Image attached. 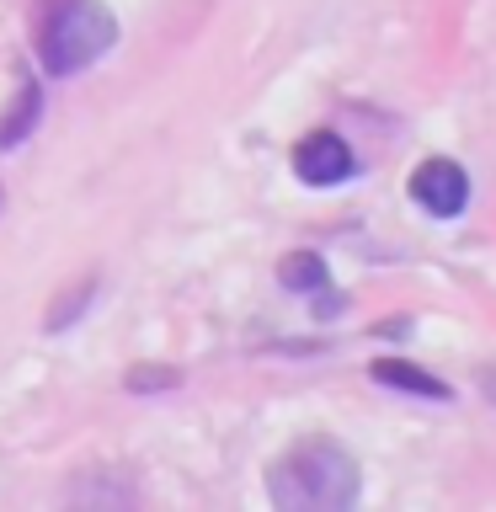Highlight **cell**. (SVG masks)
<instances>
[{
    "label": "cell",
    "mask_w": 496,
    "mask_h": 512,
    "mask_svg": "<svg viewBox=\"0 0 496 512\" xmlns=\"http://www.w3.org/2000/svg\"><path fill=\"white\" fill-rule=\"evenodd\" d=\"M486 395L496 400V374H486Z\"/></svg>",
    "instance_id": "30bf717a"
},
{
    "label": "cell",
    "mask_w": 496,
    "mask_h": 512,
    "mask_svg": "<svg viewBox=\"0 0 496 512\" xmlns=\"http://www.w3.org/2000/svg\"><path fill=\"white\" fill-rule=\"evenodd\" d=\"M363 491L358 459L336 438H299L267 470V496L283 512H347Z\"/></svg>",
    "instance_id": "6da1fadb"
},
{
    "label": "cell",
    "mask_w": 496,
    "mask_h": 512,
    "mask_svg": "<svg viewBox=\"0 0 496 512\" xmlns=\"http://www.w3.org/2000/svg\"><path fill=\"white\" fill-rule=\"evenodd\" d=\"M278 278H283V288H326V262L320 256H310V251H294L288 262L278 267Z\"/></svg>",
    "instance_id": "52a82bcc"
},
{
    "label": "cell",
    "mask_w": 496,
    "mask_h": 512,
    "mask_svg": "<svg viewBox=\"0 0 496 512\" xmlns=\"http://www.w3.org/2000/svg\"><path fill=\"white\" fill-rule=\"evenodd\" d=\"M38 112H43V86L38 80H22V107H11L6 118H0V150L22 144L32 134V123H38Z\"/></svg>",
    "instance_id": "8992f818"
},
{
    "label": "cell",
    "mask_w": 496,
    "mask_h": 512,
    "mask_svg": "<svg viewBox=\"0 0 496 512\" xmlns=\"http://www.w3.org/2000/svg\"><path fill=\"white\" fill-rule=\"evenodd\" d=\"M294 171H299L304 187H336V182H347V176L358 171V160H352V150H347L342 134L315 128L310 139L294 144Z\"/></svg>",
    "instance_id": "277c9868"
},
{
    "label": "cell",
    "mask_w": 496,
    "mask_h": 512,
    "mask_svg": "<svg viewBox=\"0 0 496 512\" xmlns=\"http://www.w3.org/2000/svg\"><path fill=\"white\" fill-rule=\"evenodd\" d=\"M379 384H390V390H406V395H427V400H448V384L432 379L427 368L416 363H400V358H379L374 368H368Z\"/></svg>",
    "instance_id": "5b68a950"
},
{
    "label": "cell",
    "mask_w": 496,
    "mask_h": 512,
    "mask_svg": "<svg viewBox=\"0 0 496 512\" xmlns=\"http://www.w3.org/2000/svg\"><path fill=\"white\" fill-rule=\"evenodd\" d=\"M0 203H6V192H0Z\"/></svg>",
    "instance_id": "8fae6325"
},
{
    "label": "cell",
    "mask_w": 496,
    "mask_h": 512,
    "mask_svg": "<svg viewBox=\"0 0 496 512\" xmlns=\"http://www.w3.org/2000/svg\"><path fill=\"white\" fill-rule=\"evenodd\" d=\"M86 304H91V283H80L75 294H64V304H54V310H48V331H64L80 310H86Z\"/></svg>",
    "instance_id": "ba28073f"
},
{
    "label": "cell",
    "mask_w": 496,
    "mask_h": 512,
    "mask_svg": "<svg viewBox=\"0 0 496 512\" xmlns=\"http://www.w3.org/2000/svg\"><path fill=\"white\" fill-rule=\"evenodd\" d=\"M411 198L422 203L432 219H454V214H464V203H470V176H464L459 160L432 155L411 171Z\"/></svg>",
    "instance_id": "3957f363"
},
{
    "label": "cell",
    "mask_w": 496,
    "mask_h": 512,
    "mask_svg": "<svg viewBox=\"0 0 496 512\" xmlns=\"http://www.w3.org/2000/svg\"><path fill=\"white\" fill-rule=\"evenodd\" d=\"M118 43V16L102 0H43L38 6V59L48 75L91 70Z\"/></svg>",
    "instance_id": "7a4b0ae2"
},
{
    "label": "cell",
    "mask_w": 496,
    "mask_h": 512,
    "mask_svg": "<svg viewBox=\"0 0 496 512\" xmlns=\"http://www.w3.org/2000/svg\"><path fill=\"white\" fill-rule=\"evenodd\" d=\"M176 374H171V368H128V390H166V384H171Z\"/></svg>",
    "instance_id": "9c48e42d"
}]
</instances>
